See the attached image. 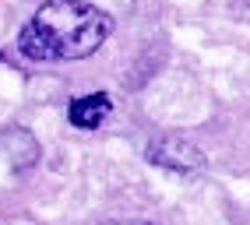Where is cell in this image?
<instances>
[{"label":"cell","instance_id":"cell-5","mask_svg":"<svg viewBox=\"0 0 250 225\" xmlns=\"http://www.w3.org/2000/svg\"><path fill=\"white\" fill-rule=\"evenodd\" d=\"M106 225H155V222H130L127 218V222H106Z\"/></svg>","mask_w":250,"mask_h":225},{"label":"cell","instance_id":"cell-4","mask_svg":"<svg viewBox=\"0 0 250 225\" xmlns=\"http://www.w3.org/2000/svg\"><path fill=\"white\" fill-rule=\"evenodd\" d=\"M4 151L11 155V162L18 169H25L39 158V144L32 141L28 131H11V134H4Z\"/></svg>","mask_w":250,"mask_h":225},{"label":"cell","instance_id":"cell-2","mask_svg":"<svg viewBox=\"0 0 250 225\" xmlns=\"http://www.w3.org/2000/svg\"><path fill=\"white\" fill-rule=\"evenodd\" d=\"M145 158L169 172H201L205 169V151L187 137H155L145 148Z\"/></svg>","mask_w":250,"mask_h":225},{"label":"cell","instance_id":"cell-3","mask_svg":"<svg viewBox=\"0 0 250 225\" xmlns=\"http://www.w3.org/2000/svg\"><path fill=\"white\" fill-rule=\"evenodd\" d=\"M109 109H113L109 95H103V92L81 95V99H74V102L67 106V120H71L74 127H81V131H95V127L109 116Z\"/></svg>","mask_w":250,"mask_h":225},{"label":"cell","instance_id":"cell-1","mask_svg":"<svg viewBox=\"0 0 250 225\" xmlns=\"http://www.w3.org/2000/svg\"><path fill=\"white\" fill-rule=\"evenodd\" d=\"M113 18L85 0H46L18 36V53L32 63L85 60L109 39Z\"/></svg>","mask_w":250,"mask_h":225}]
</instances>
